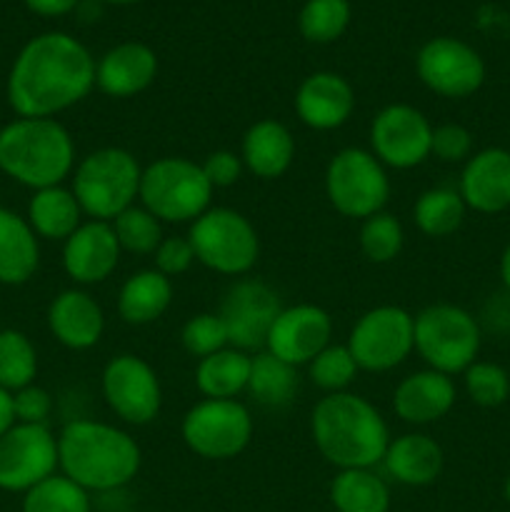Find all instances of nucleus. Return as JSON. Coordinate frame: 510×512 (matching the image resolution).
Segmentation results:
<instances>
[{"label":"nucleus","mask_w":510,"mask_h":512,"mask_svg":"<svg viewBox=\"0 0 510 512\" xmlns=\"http://www.w3.org/2000/svg\"><path fill=\"white\" fill-rule=\"evenodd\" d=\"M95 60L68 33H40L15 55L8 73L10 108L18 118H53L95 88Z\"/></svg>","instance_id":"obj_1"},{"label":"nucleus","mask_w":510,"mask_h":512,"mask_svg":"<svg viewBox=\"0 0 510 512\" xmlns=\"http://www.w3.org/2000/svg\"><path fill=\"white\" fill-rule=\"evenodd\" d=\"M140 445L125 430L98 420H73L58 435V468L83 490L125 488L140 470Z\"/></svg>","instance_id":"obj_2"},{"label":"nucleus","mask_w":510,"mask_h":512,"mask_svg":"<svg viewBox=\"0 0 510 512\" xmlns=\"http://www.w3.org/2000/svg\"><path fill=\"white\" fill-rule=\"evenodd\" d=\"M310 433L318 453L340 470L383 463L390 435L373 403L353 393H330L313 408Z\"/></svg>","instance_id":"obj_3"},{"label":"nucleus","mask_w":510,"mask_h":512,"mask_svg":"<svg viewBox=\"0 0 510 512\" xmlns=\"http://www.w3.org/2000/svg\"><path fill=\"white\" fill-rule=\"evenodd\" d=\"M75 165V145L55 118H15L0 128V173L25 188L60 185Z\"/></svg>","instance_id":"obj_4"},{"label":"nucleus","mask_w":510,"mask_h":512,"mask_svg":"<svg viewBox=\"0 0 510 512\" xmlns=\"http://www.w3.org/2000/svg\"><path fill=\"white\" fill-rule=\"evenodd\" d=\"M140 175L143 168L133 153L123 148H100L85 155L75 168L73 195L85 215L110 223L135 203Z\"/></svg>","instance_id":"obj_5"},{"label":"nucleus","mask_w":510,"mask_h":512,"mask_svg":"<svg viewBox=\"0 0 510 512\" xmlns=\"http://www.w3.org/2000/svg\"><path fill=\"white\" fill-rule=\"evenodd\" d=\"M213 185L203 168L188 158H160L143 168L138 198L160 223H188L208 210Z\"/></svg>","instance_id":"obj_6"},{"label":"nucleus","mask_w":510,"mask_h":512,"mask_svg":"<svg viewBox=\"0 0 510 512\" xmlns=\"http://www.w3.org/2000/svg\"><path fill=\"white\" fill-rule=\"evenodd\" d=\"M480 340L478 320L458 305L438 303L415 315V350L430 370L465 373L478 358Z\"/></svg>","instance_id":"obj_7"},{"label":"nucleus","mask_w":510,"mask_h":512,"mask_svg":"<svg viewBox=\"0 0 510 512\" xmlns=\"http://www.w3.org/2000/svg\"><path fill=\"white\" fill-rule=\"evenodd\" d=\"M188 240L195 260L220 275H245L258 263L260 238L238 210L208 208L193 220Z\"/></svg>","instance_id":"obj_8"},{"label":"nucleus","mask_w":510,"mask_h":512,"mask_svg":"<svg viewBox=\"0 0 510 512\" xmlns=\"http://www.w3.org/2000/svg\"><path fill=\"white\" fill-rule=\"evenodd\" d=\"M325 195L345 218L383 213L390 198V180L383 163L363 148H343L325 168Z\"/></svg>","instance_id":"obj_9"},{"label":"nucleus","mask_w":510,"mask_h":512,"mask_svg":"<svg viewBox=\"0 0 510 512\" xmlns=\"http://www.w3.org/2000/svg\"><path fill=\"white\" fill-rule=\"evenodd\" d=\"M185 445L205 460L238 458L253 438L250 410L238 400H210L193 405L183 418Z\"/></svg>","instance_id":"obj_10"},{"label":"nucleus","mask_w":510,"mask_h":512,"mask_svg":"<svg viewBox=\"0 0 510 512\" xmlns=\"http://www.w3.org/2000/svg\"><path fill=\"white\" fill-rule=\"evenodd\" d=\"M348 350L360 370L388 373L415 350V318L398 305L368 310L350 330Z\"/></svg>","instance_id":"obj_11"},{"label":"nucleus","mask_w":510,"mask_h":512,"mask_svg":"<svg viewBox=\"0 0 510 512\" xmlns=\"http://www.w3.org/2000/svg\"><path fill=\"white\" fill-rule=\"evenodd\" d=\"M415 70L425 88L450 100L470 98L485 83V63L478 50L450 35L428 40L418 50Z\"/></svg>","instance_id":"obj_12"},{"label":"nucleus","mask_w":510,"mask_h":512,"mask_svg":"<svg viewBox=\"0 0 510 512\" xmlns=\"http://www.w3.org/2000/svg\"><path fill=\"white\" fill-rule=\"evenodd\" d=\"M58 468V438L48 425L15 423L0 438V490L28 493Z\"/></svg>","instance_id":"obj_13"},{"label":"nucleus","mask_w":510,"mask_h":512,"mask_svg":"<svg viewBox=\"0 0 510 512\" xmlns=\"http://www.w3.org/2000/svg\"><path fill=\"white\" fill-rule=\"evenodd\" d=\"M103 398L120 420L148 425L158 418L163 390L155 370L138 355H118L103 370Z\"/></svg>","instance_id":"obj_14"},{"label":"nucleus","mask_w":510,"mask_h":512,"mask_svg":"<svg viewBox=\"0 0 510 512\" xmlns=\"http://www.w3.org/2000/svg\"><path fill=\"white\" fill-rule=\"evenodd\" d=\"M433 125L413 105L395 103L380 110L370 125L373 155L390 168L408 170L430 155Z\"/></svg>","instance_id":"obj_15"},{"label":"nucleus","mask_w":510,"mask_h":512,"mask_svg":"<svg viewBox=\"0 0 510 512\" xmlns=\"http://www.w3.org/2000/svg\"><path fill=\"white\" fill-rule=\"evenodd\" d=\"M283 310L278 293L263 280H238L225 293L220 318L228 330V343L235 350H263L275 318Z\"/></svg>","instance_id":"obj_16"},{"label":"nucleus","mask_w":510,"mask_h":512,"mask_svg":"<svg viewBox=\"0 0 510 512\" xmlns=\"http://www.w3.org/2000/svg\"><path fill=\"white\" fill-rule=\"evenodd\" d=\"M333 320L318 305L283 308L270 328L265 350L288 365H305L330 345Z\"/></svg>","instance_id":"obj_17"},{"label":"nucleus","mask_w":510,"mask_h":512,"mask_svg":"<svg viewBox=\"0 0 510 512\" xmlns=\"http://www.w3.org/2000/svg\"><path fill=\"white\" fill-rule=\"evenodd\" d=\"M120 243L105 220L83 223L63 245V268L73 283L95 285L113 275L120 260Z\"/></svg>","instance_id":"obj_18"},{"label":"nucleus","mask_w":510,"mask_h":512,"mask_svg":"<svg viewBox=\"0 0 510 512\" xmlns=\"http://www.w3.org/2000/svg\"><path fill=\"white\" fill-rule=\"evenodd\" d=\"M460 198L475 213L495 215L510 208V150L485 148L465 160Z\"/></svg>","instance_id":"obj_19"},{"label":"nucleus","mask_w":510,"mask_h":512,"mask_svg":"<svg viewBox=\"0 0 510 512\" xmlns=\"http://www.w3.org/2000/svg\"><path fill=\"white\" fill-rule=\"evenodd\" d=\"M355 110V90L343 75L318 70L300 83L295 113L308 128L335 130L348 123Z\"/></svg>","instance_id":"obj_20"},{"label":"nucleus","mask_w":510,"mask_h":512,"mask_svg":"<svg viewBox=\"0 0 510 512\" xmlns=\"http://www.w3.org/2000/svg\"><path fill=\"white\" fill-rule=\"evenodd\" d=\"M158 75V55L150 45L120 43L110 48L95 65V85L110 98H133L150 88Z\"/></svg>","instance_id":"obj_21"},{"label":"nucleus","mask_w":510,"mask_h":512,"mask_svg":"<svg viewBox=\"0 0 510 512\" xmlns=\"http://www.w3.org/2000/svg\"><path fill=\"white\" fill-rule=\"evenodd\" d=\"M48 328L60 345L88 350L98 345L105 330L103 308L85 290H63L48 308Z\"/></svg>","instance_id":"obj_22"},{"label":"nucleus","mask_w":510,"mask_h":512,"mask_svg":"<svg viewBox=\"0 0 510 512\" xmlns=\"http://www.w3.org/2000/svg\"><path fill=\"white\" fill-rule=\"evenodd\" d=\"M455 405V383L438 370L408 375L395 388L393 410L410 425H428L445 418Z\"/></svg>","instance_id":"obj_23"},{"label":"nucleus","mask_w":510,"mask_h":512,"mask_svg":"<svg viewBox=\"0 0 510 512\" xmlns=\"http://www.w3.org/2000/svg\"><path fill=\"white\" fill-rule=\"evenodd\" d=\"M243 165L263 180H275L288 173L295 158L293 133L280 120L265 118L250 125L243 135Z\"/></svg>","instance_id":"obj_24"},{"label":"nucleus","mask_w":510,"mask_h":512,"mask_svg":"<svg viewBox=\"0 0 510 512\" xmlns=\"http://www.w3.org/2000/svg\"><path fill=\"white\" fill-rule=\"evenodd\" d=\"M383 463L390 478L410 488H423L443 473V448L428 435L408 433L390 440Z\"/></svg>","instance_id":"obj_25"},{"label":"nucleus","mask_w":510,"mask_h":512,"mask_svg":"<svg viewBox=\"0 0 510 512\" xmlns=\"http://www.w3.org/2000/svg\"><path fill=\"white\" fill-rule=\"evenodd\" d=\"M40 245L30 223L8 208H0V283L23 285L38 273Z\"/></svg>","instance_id":"obj_26"},{"label":"nucleus","mask_w":510,"mask_h":512,"mask_svg":"<svg viewBox=\"0 0 510 512\" xmlns=\"http://www.w3.org/2000/svg\"><path fill=\"white\" fill-rule=\"evenodd\" d=\"M173 303V283L158 270H138L123 283L118 315L128 325L155 323Z\"/></svg>","instance_id":"obj_27"},{"label":"nucleus","mask_w":510,"mask_h":512,"mask_svg":"<svg viewBox=\"0 0 510 512\" xmlns=\"http://www.w3.org/2000/svg\"><path fill=\"white\" fill-rule=\"evenodd\" d=\"M83 210L75 200L73 190L63 185L35 190L28 203V223L38 238L68 240L80 228Z\"/></svg>","instance_id":"obj_28"},{"label":"nucleus","mask_w":510,"mask_h":512,"mask_svg":"<svg viewBox=\"0 0 510 512\" xmlns=\"http://www.w3.org/2000/svg\"><path fill=\"white\" fill-rule=\"evenodd\" d=\"M250 360L243 350H218L198 363L195 385L210 400H235V395L248 390Z\"/></svg>","instance_id":"obj_29"},{"label":"nucleus","mask_w":510,"mask_h":512,"mask_svg":"<svg viewBox=\"0 0 510 512\" xmlns=\"http://www.w3.org/2000/svg\"><path fill=\"white\" fill-rule=\"evenodd\" d=\"M330 503L338 512H388L390 490L370 468L340 470L330 483Z\"/></svg>","instance_id":"obj_30"},{"label":"nucleus","mask_w":510,"mask_h":512,"mask_svg":"<svg viewBox=\"0 0 510 512\" xmlns=\"http://www.w3.org/2000/svg\"><path fill=\"white\" fill-rule=\"evenodd\" d=\"M248 390L265 408H285L293 403L295 393H298V375H295L293 365L283 363L268 350H260L250 360Z\"/></svg>","instance_id":"obj_31"},{"label":"nucleus","mask_w":510,"mask_h":512,"mask_svg":"<svg viewBox=\"0 0 510 512\" xmlns=\"http://www.w3.org/2000/svg\"><path fill=\"white\" fill-rule=\"evenodd\" d=\"M465 203L458 190L430 188L418 198L413 208L415 225L430 238H448L463 225Z\"/></svg>","instance_id":"obj_32"},{"label":"nucleus","mask_w":510,"mask_h":512,"mask_svg":"<svg viewBox=\"0 0 510 512\" xmlns=\"http://www.w3.org/2000/svg\"><path fill=\"white\" fill-rule=\"evenodd\" d=\"M38 375V353L20 330H0V388L8 393L33 385Z\"/></svg>","instance_id":"obj_33"},{"label":"nucleus","mask_w":510,"mask_h":512,"mask_svg":"<svg viewBox=\"0 0 510 512\" xmlns=\"http://www.w3.org/2000/svg\"><path fill=\"white\" fill-rule=\"evenodd\" d=\"M350 15L348 0H305L298 18L300 33L308 43H335L348 30Z\"/></svg>","instance_id":"obj_34"},{"label":"nucleus","mask_w":510,"mask_h":512,"mask_svg":"<svg viewBox=\"0 0 510 512\" xmlns=\"http://www.w3.org/2000/svg\"><path fill=\"white\" fill-rule=\"evenodd\" d=\"M23 512H90L88 490L65 475H50L25 493Z\"/></svg>","instance_id":"obj_35"},{"label":"nucleus","mask_w":510,"mask_h":512,"mask_svg":"<svg viewBox=\"0 0 510 512\" xmlns=\"http://www.w3.org/2000/svg\"><path fill=\"white\" fill-rule=\"evenodd\" d=\"M118 238L120 250H128L135 255H150L158 250L160 240H163V230H160V220L145 208L130 205L128 210L110 220Z\"/></svg>","instance_id":"obj_36"},{"label":"nucleus","mask_w":510,"mask_h":512,"mask_svg":"<svg viewBox=\"0 0 510 512\" xmlns=\"http://www.w3.org/2000/svg\"><path fill=\"white\" fill-rule=\"evenodd\" d=\"M360 250L370 263H390L403 250V225L390 213L370 215L360 228Z\"/></svg>","instance_id":"obj_37"},{"label":"nucleus","mask_w":510,"mask_h":512,"mask_svg":"<svg viewBox=\"0 0 510 512\" xmlns=\"http://www.w3.org/2000/svg\"><path fill=\"white\" fill-rule=\"evenodd\" d=\"M358 363L350 355L348 345H328L320 350L308 363V375L313 385H318L325 393H345L350 383L358 375Z\"/></svg>","instance_id":"obj_38"},{"label":"nucleus","mask_w":510,"mask_h":512,"mask_svg":"<svg viewBox=\"0 0 510 512\" xmlns=\"http://www.w3.org/2000/svg\"><path fill=\"white\" fill-rule=\"evenodd\" d=\"M465 390H468L470 400L480 408H498L510 395V375L500 365L475 360L465 370Z\"/></svg>","instance_id":"obj_39"},{"label":"nucleus","mask_w":510,"mask_h":512,"mask_svg":"<svg viewBox=\"0 0 510 512\" xmlns=\"http://www.w3.org/2000/svg\"><path fill=\"white\" fill-rule=\"evenodd\" d=\"M180 340H183L185 353L203 360L228 345V330L218 313H198L183 325Z\"/></svg>","instance_id":"obj_40"},{"label":"nucleus","mask_w":510,"mask_h":512,"mask_svg":"<svg viewBox=\"0 0 510 512\" xmlns=\"http://www.w3.org/2000/svg\"><path fill=\"white\" fill-rule=\"evenodd\" d=\"M470 153H473V135L468 128L458 123H445L433 128L430 155H435L443 163H460V160H468Z\"/></svg>","instance_id":"obj_41"},{"label":"nucleus","mask_w":510,"mask_h":512,"mask_svg":"<svg viewBox=\"0 0 510 512\" xmlns=\"http://www.w3.org/2000/svg\"><path fill=\"white\" fill-rule=\"evenodd\" d=\"M153 255H155V270L163 273L165 278L183 275L195 260L193 245H190L188 238H163Z\"/></svg>","instance_id":"obj_42"},{"label":"nucleus","mask_w":510,"mask_h":512,"mask_svg":"<svg viewBox=\"0 0 510 512\" xmlns=\"http://www.w3.org/2000/svg\"><path fill=\"white\" fill-rule=\"evenodd\" d=\"M13 408H15V420L18 423L28 425H45L50 410H53V398L45 388L38 385H28V388L13 393Z\"/></svg>","instance_id":"obj_43"},{"label":"nucleus","mask_w":510,"mask_h":512,"mask_svg":"<svg viewBox=\"0 0 510 512\" xmlns=\"http://www.w3.org/2000/svg\"><path fill=\"white\" fill-rule=\"evenodd\" d=\"M208 183L215 188H230L240 180V173H243V158L230 150H215L205 158V163H200Z\"/></svg>","instance_id":"obj_44"},{"label":"nucleus","mask_w":510,"mask_h":512,"mask_svg":"<svg viewBox=\"0 0 510 512\" xmlns=\"http://www.w3.org/2000/svg\"><path fill=\"white\" fill-rule=\"evenodd\" d=\"M25 8L43 18H60V15L73 13L80 5V0H23Z\"/></svg>","instance_id":"obj_45"},{"label":"nucleus","mask_w":510,"mask_h":512,"mask_svg":"<svg viewBox=\"0 0 510 512\" xmlns=\"http://www.w3.org/2000/svg\"><path fill=\"white\" fill-rule=\"evenodd\" d=\"M15 423H18V420H15L13 393H8V390L0 388V438H3V435L8 433Z\"/></svg>","instance_id":"obj_46"},{"label":"nucleus","mask_w":510,"mask_h":512,"mask_svg":"<svg viewBox=\"0 0 510 512\" xmlns=\"http://www.w3.org/2000/svg\"><path fill=\"white\" fill-rule=\"evenodd\" d=\"M500 278H503L505 290H508V293H510V243L505 245L503 258H500Z\"/></svg>","instance_id":"obj_47"},{"label":"nucleus","mask_w":510,"mask_h":512,"mask_svg":"<svg viewBox=\"0 0 510 512\" xmlns=\"http://www.w3.org/2000/svg\"><path fill=\"white\" fill-rule=\"evenodd\" d=\"M100 3H110V5H130V3H138V0H100Z\"/></svg>","instance_id":"obj_48"},{"label":"nucleus","mask_w":510,"mask_h":512,"mask_svg":"<svg viewBox=\"0 0 510 512\" xmlns=\"http://www.w3.org/2000/svg\"><path fill=\"white\" fill-rule=\"evenodd\" d=\"M505 500H508V503H510V478L505 480Z\"/></svg>","instance_id":"obj_49"}]
</instances>
